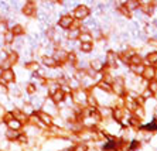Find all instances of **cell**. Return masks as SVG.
<instances>
[{
    "label": "cell",
    "mask_w": 157,
    "mask_h": 151,
    "mask_svg": "<svg viewBox=\"0 0 157 151\" xmlns=\"http://www.w3.org/2000/svg\"><path fill=\"white\" fill-rule=\"evenodd\" d=\"M75 17L77 19H86L88 16H89V9L86 7V6H78L77 9H75Z\"/></svg>",
    "instance_id": "obj_1"
},
{
    "label": "cell",
    "mask_w": 157,
    "mask_h": 151,
    "mask_svg": "<svg viewBox=\"0 0 157 151\" xmlns=\"http://www.w3.org/2000/svg\"><path fill=\"white\" fill-rule=\"evenodd\" d=\"M11 33L14 34V35H20V34H23V27L21 26H14L13 28H11Z\"/></svg>",
    "instance_id": "obj_5"
},
{
    "label": "cell",
    "mask_w": 157,
    "mask_h": 151,
    "mask_svg": "<svg viewBox=\"0 0 157 151\" xmlns=\"http://www.w3.org/2000/svg\"><path fill=\"white\" fill-rule=\"evenodd\" d=\"M34 11H36V7H34V4L31 3V2L26 3V6L23 7V13H24L26 16H33Z\"/></svg>",
    "instance_id": "obj_3"
},
{
    "label": "cell",
    "mask_w": 157,
    "mask_h": 151,
    "mask_svg": "<svg viewBox=\"0 0 157 151\" xmlns=\"http://www.w3.org/2000/svg\"><path fill=\"white\" fill-rule=\"evenodd\" d=\"M71 24H72V17L71 16H62L59 19V26L62 28H68V27H71Z\"/></svg>",
    "instance_id": "obj_2"
},
{
    "label": "cell",
    "mask_w": 157,
    "mask_h": 151,
    "mask_svg": "<svg viewBox=\"0 0 157 151\" xmlns=\"http://www.w3.org/2000/svg\"><path fill=\"white\" fill-rule=\"evenodd\" d=\"M50 2H55V0H50Z\"/></svg>",
    "instance_id": "obj_6"
},
{
    "label": "cell",
    "mask_w": 157,
    "mask_h": 151,
    "mask_svg": "<svg viewBox=\"0 0 157 151\" xmlns=\"http://www.w3.org/2000/svg\"><path fill=\"white\" fill-rule=\"evenodd\" d=\"M137 6H139V2H137V0H129L128 2V9H130V10H135Z\"/></svg>",
    "instance_id": "obj_4"
}]
</instances>
